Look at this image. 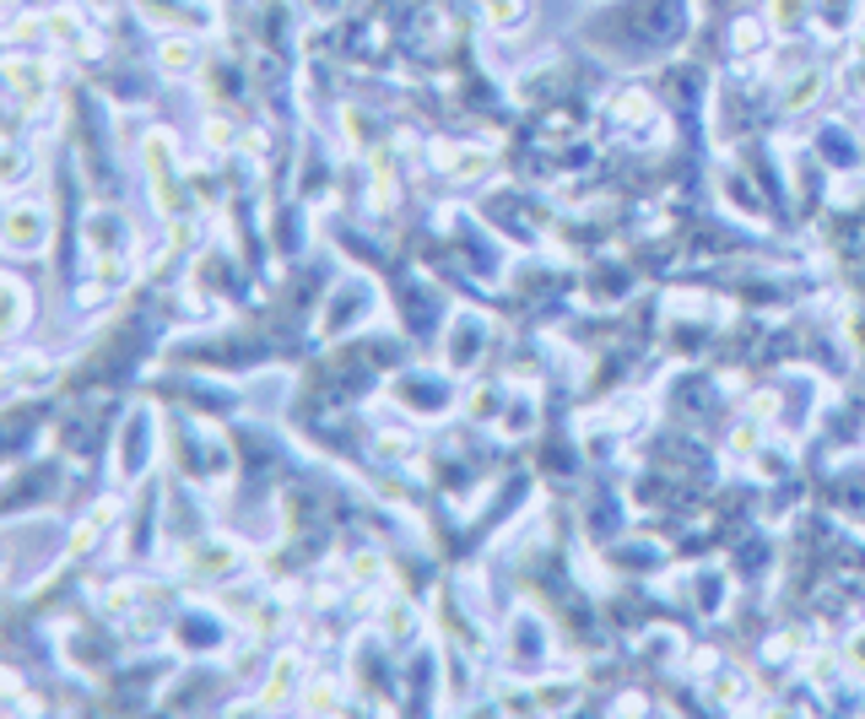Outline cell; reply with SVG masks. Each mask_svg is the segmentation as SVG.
Returning a JSON list of instances; mask_svg holds the SVG:
<instances>
[{
	"label": "cell",
	"instance_id": "obj_18",
	"mask_svg": "<svg viewBox=\"0 0 865 719\" xmlns=\"http://www.w3.org/2000/svg\"><path fill=\"white\" fill-rule=\"evenodd\" d=\"M741 693H746V682H741L735 671H730V677H720V682H715V698H720V704H730V698H741Z\"/></svg>",
	"mask_w": 865,
	"mask_h": 719
},
{
	"label": "cell",
	"instance_id": "obj_19",
	"mask_svg": "<svg viewBox=\"0 0 865 719\" xmlns=\"http://www.w3.org/2000/svg\"><path fill=\"white\" fill-rule=\"evenodd\" d=\"M746 412H752V417H773L779 406H773V395H768V390H757V395L746 401Z\"/></svg>",
	"mask_w": 865,
	"mask_h": 719
},
{
	"label": "cell",
	"instance_id": "obj_15",
	"mask_svg": "<svg viewBox=\"0 0 865 719\" xmlns=\"http://www.w3.org/2000/svg\"><path fill=\"white\" fill-rule=\"evenodd\" d=\"M531 428H536V406H531V401H514V412H509L503 432H531Z\"/></svg>",
	"mask_w": 865,
	"mask_h": 719
},
{
	"label": "cell",
	"instance_id": "obj_7",
	"mask_svg": "<svg viewBox=\"0 0 865 719\" xmlns=\"http://www.w3.org/2000/svg\"><path fill=\"white\" fill-rule=\"evenodd\" d=\"M443 162H449V179H476V173H487V151H482V146H449Z\"/></svg>",
	"mask_w": 865,
	"mask_h": 719
},
{
	"label": "cell",
	"instance_id": "obj_21",
	"mask_svg": "<svg viewBox=\"0 0 865 719\" xmlns=\"http://www.w3.org/2000/svg\"><path fill=\"white\" fill-rule=\"evenodd\" d=\"M735 44H741V49H757V44H763V27H752V22H746V27L735 33Z\"/></svg>",
	"mask_w": 865,
	"mask_h": 719
},
{
	"label": "cell",
	"instance_id": "obj_22",
	"mask_svg": "<svg viewBox=\"0 0 865 719\" xmlns=\"http://www.w3.org/2000/svg\"><path fill=\"white\" fill-rule=\"evenodd\" d=\"M861 54H865V33H861Z\"/></svg>",
	"mask_w": 865,
	"mask_h": 719
},
{
	"label": "cell",
	"instance_id": "obj_6",
	"mask_svg": "<svg viewBox=\"0 0 865 719\" xmlns=\"http://www.w3.org/2000/svg\"><path fill=\"white\" fill-rule=\"evenodd\" d=\"M157 60H162L168 76H190V71H195V44H190V38H162Z\"/></svg>",
	"mask_w": 865,
	"mask_h": 719
},
{
	"label": "cell",
	"instance_id": "obj_13",
	"mask_svg": "<svg viewBox=\"0 0 865 719\" xmlns=\"http://www.w3.org/2000/svg\"><path fill=\"white\" fill-rule=\"evenodd\" d=\"M487 16H492V27H520L525 22V0H487Z\"/></svg>",
	"mask_w": 865,
	"mask_h": 719
},
{
	"label": "cell",
	"instance_id": "obj_11",
	"mask_svg": "<svg viewBox=\"0 0 865 719\" xmlns=\"http://www.w3.org/2000/svg\"><path fill=\"white\" fill-rule=\"evenodd\" d=\"M817 87H823V71H817V65H806V71L795 76V87L784 93V109H806V103L817 98Z\"/></svg>",
	"mask_w": 865,
	"mask_h": 719
},
{
	"label": "cell",
	"instance_id": "obj_12",
	"mask_svg": "<svg viewBox=\"0 0 865 719\" xmlns=\"http://www.w3.org/2000/svg\"><path fill=\"white\" fill-rule=\"evenodd\" d=\"M655 114V103L644 98V93H622V103H617V120H628V125H644Z\"/></svg>",
	"mask_w": 865,
	"mask_h": 719
},
{
	"label": "cell",
	"instance_id": "obj_14",
	"mask_svg": "<svg viewBox=\"0 0 865 719\" xmlns=\"http://www.w3.org/2000/svg\"><path fill=\"white\" fill-rule=\"evenodd\" d=\"M303 704H308L314 715H330V709H336V687H330V682H314V687L303 693Z\"/></svg>",
	"mask_w": 865,
	"mask_h": 719
},
{
	"label": "cell",
	"instance_id": "obj_3",
	"mask_svg": "<svg viewBox=\"0 0 865 719\" xmlns=\"http://www.w3.org/2000/svg\"><path fill=\"white\" fill-rule=\"evenodd\" d=\"M5 87H11L16 103H44V93H49V65L33 60V54H11V60H5Z\"/></svg>",
	"mask_w": 865,
	"mask_h": 719
},
{
	"label": "cell",
	"instance_id": "obj_17",
	"mask_svg": "<svg viewBox=\"0 0 865 719\" xmlns=\"http://www.w3.org/2000/svg\"><path fill=\"white\" fill-rule=\"evenodd\" d=\"M206 142H211V151H228V142H233V125H228V120H211V125H206Z\"/></svg>",
	"mask_w": 865,
	"mask_h": 719
},
{
	"label": "cell",
	"instance_id": "obj_5",
	"mask_svg": "<svg viewBox=\"0 0 865 719\" xmlns=\"http://www.w3.org/2000/svg\"><path fill=\"white\" fill-rule=\"evenodd\" d=\"M44 22H49V38H54V44H71V49L87 44V16H76V11H49Z\"/></svg>",
	"mask_w": 865,
	"mask_h": 719
},
{
	"label": "cell",
	"instance_id": "obj_8",
	"mask_svg": "<svg viewBox=\"0 0 865 719\" xmlns=\"http://www.w3.org/2000/svg\"><path fill=\"white\" fill-rule=\"evenodd\" d=\"M146 454H151V449H146V417H136V432L125 428V438H120V471L136 476L146 465Z\"/></svg>",
	"mask_w": 865,
	"mask_h": 719
},
{
	"label": "cell",
	"instance_id": "obj_9",
	"mask_svg": "<svg viewBox=\"0 0 865 719\" xmlns=\"http://www.w3.org/2000/svg\"><path fill=\"white\" fill-rule=\"evenodd\" d=\"M806 16H812V0H768V22H773V27H784V33H790V27H801Z\"/></svg>",
	"mask_w": 865,
	"mask_h": 719
},
{
	"label": "cell",
	"instance_id": "obj_10",
	"mask_svg": "<svg viewBox=\"0 0 865 719\" xmlns=\"http://www.w3.org/2000/svg\"><path fill=\"white\" fill-rule=\"evenodd\" d=\"M27 325V292L16 277H5V336H16Z\"/></svg>",
	"mask_w": 865,
	"mask_h": 719
},
{
	"label": "cell",
	"instance_id": "obj_2",
	"mask_svg": "<svg viewBox=\"0 0 865 719\" xmlns=\"http://www.w3.org/2000/svg\"><path fill=\"white\" fill-rule=\"evenodd\" d=\"M368 303H374V288H368V282H357V277H346V288H336L330 308H325L319 336H341V330H352V325H357V314H363Z\"/></svg>",
	"mask_w": 865,
	"mask_h": 719
},
{
	"label": "cell",
	"instance_id": "obj_4",
	"mask_svg": "<svg viewBox=\"0 0 865 719\" xmlns=\"http://www.w3.org/2000/svg\"><path fill=\"white\" fill-rule=\"evenodd\" d=\"M482 346H487V319H482V314H454L443 363H449V368H465L471 357H482Z\"/></svg>",
	"mask_w": 865,
	"mask_h": 719
},
{
	"label": "cell",
	"instance_id": "obj_16",
	"mask_svg": "<svg viewBox=\"0 0 865 719\" xmlns=\"http://www.w3.org/2000/svg\"><path fill=\"white\" fill-rule=\"evenodd\" d=\"M730 449H735V454H757V428H752V423H741V428L730 432Z\"/></svg>",
	"mask_w": 865,
	"mask_h": 719
},
{
	"label": "cell",
	"instance_id": "obj_20",
	"mask_svg": "<svg viewBox=\"0 0 865 719\" xmlns=\"http://www.w3.org/2000/svg\"><path fill=\"white\" fill-rule=\"evenodd\" d=\"M850 666L865 677V627H855V638H850Z\"/></svg>",
	"mask_w": 865,
	"mask_h": 719
},
{
	"label": "cell",
	"instance_id": "obj_1",
	"mask_svg": "<svg viewBox=\"0 0 865 719\" xmlns=\"http://www.w3.org/2000/svg\"><path fill=\"white\" fill-rule=\"evenodd\" d=\"M49 244V211L33 200H11L5 206V249L11 255H38Z\"/></svg>",
	"mask_w": 865,
	"mask_h": 719
}]
</instances>
